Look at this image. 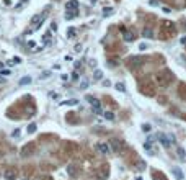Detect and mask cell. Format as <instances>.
Returning a JSON list of instances; mask_svg holds the SVG:
<instances>
[{"label": "cell", "mask_w": 186, "mask_h": 180, "mask_svg": "<svg viewBox=\"0 0 186 180\" xmlns=\"http://www.w3.org/2000/svg\"><path fill=\"white\" fill-rule=\"evenodd\" d=\"M155 79L158 80V85H162V87H167V85L172 84L173 74L170 71H163V72H160V74L155 75Z\"/></svg>", "instance_id": "obj_1"}, {"label": "cell", "mask_w": 186, "mask_h": 180, "mask_svg": "<svg viewBox=\"0 0 186 180\" xmlns=\"http://www.w3.org/2000/svg\"><path fill=\"white\" fill-rule=\"evenodd\" d=\"M139 90L147 97H154L155 95V87H154L152 82H142V84L139 85Z\"/></svg>", "instance_id": "obj_2"}, {"label": "cell", "mask_w": 186, "mask_h": 180, "mask_svg": "<svg viewBox=\"0 0 186 180\" xmlns=\"http://www.w3.org/2000/svg\"><path fill=\"white\" fill-rule=\"evenodd\" d=\"M144 57L142 56H132V57H129L127 59V64H129V67L131 69H137V67H141L142 64H144Z\"/></svg>", "instance_id": "obj_3"}, {"label": "cell", "mask_w": 186, "mask_h": 180, "mask_svg": "<svg viewBox=\"0 0 186 180\" xmlns=\"http://www.w3.org/2000/svg\"><path fill=\"white\" fill-rule=\"evenodd\" d=\"M158 141L162 142L163 147H170V146L175 142V138H173V136H167L165 133H160V134H158Z\"/></svg>", "instance_id": "obj_4"}, {"label": "cell", "mask_w": 186, "mask_h": 180, "mask_svg": "<svg viewBox=\"0 0 186 180\" xmlns=\"http://www.w3.org/2000/svg\"><path fill=\"white\" fill-rule=\"evenodd\" d=\"M109 146H111V149L114 152H123L124 151V142L121 141V139H118V138L109 139Z\"/></svg>", "instance_id": "obj_5"}, {"label": "cell", "mask_w": 186, "mask_h": 180, "mask_svg": "<svg viewBox=\"0 0 186 180\" xmlns=\"http://www.w3.org/2000/svg\"><path fill=\"white\" fill-rule=\"evenodd\" d=\"M87 102L93 106V111H95V113H98V115L101 113V108H100V100H96L95 97H87Z\"/></svg>", "instance_id": "obj_6"}, {"label": "cell", "mask_w": 186, "mask_h": 180, "mask_svg": "<svg viewBox=\"0 0 186 180\" xmlns=\"http://www.w3.org/2000/svg\"><path fill=\"white\" fill-rule=\"evenodd\" d=\"M33 152H34V144H25V147L21 149L20 155L21 157H28V155L33 154Z\"/></svg>", "instance_id": "obj_7"}, {"label": "cell", "mask_w": 186, "mask_h": 180, "mask_svg": "<svg viewBox=\"0 0 186 180\" xmlns=\"http://www.w3.org/2000/svg\"><path fill=\"white\" fill-rule=\"evenodd\" d=\"M46 15H34V17L31 18V26H34V28H38L39 25H41L42 21H44Z\"/></svg>", "instance_id": "obj_8"}, {"label": "cell", "mask_w": 186, "mask_h": 180, "mask_svg": "<svg viewBox=\"0 0 186 180\" xmlns=\"http://www.w3.org/2000/svg\"><path fill=\"white\" fill-rule=\"evenodd\" d=\"M65 8H67V12H75V13H78V2L77 0H70V2H67Z\"/></svg>", "instance_id": "obj_9"}, {"label": "cell", "mask_w": 186, "mask_h": 180, "mask_svg": "<svg viewBox=\"0 0 186 180\" xmlns=\"http://www.w3.org/2000/svg\"><path fill=\"white\" fill-rule=\"evenodd\" d=\"M123 38H124V41H127V43H131V41H134V33L132 31H127V30H123Z\"/></svg>", "instance_id": "obj_10"}, {"label": "cell", "mask_w": 186, "mask_h": 180, "mask_svg": "<svg viewBox=\"0 0 186 180\" xmlns=\"http://www.w3.org/2000/svg\"><path fill=\"white\" fill-rule=\"evenodd\" d=\"M172 172H173V175H175L178 180H183V179H185V175H183L181 169H178V167H173V169H172Z\"/></svg>", "instance_id": "obj_11"}, {"label": "cell", "mask_w": 186, "mask_h": 180, "mask_svg": "<svg viewBox=\"0 0 186 180\" xmlns=\"http://www.w3.org/2000/svg\"><path fill=\"white\" fill-rule=\"evenodd\" d=\"M96 149H98L100 152H101V154H108L109 152V147L106 144H103V142H100V144H96Z\"/></svg>", "instance_id": "obj_12"}, {"label": "cell", "mask_w": 186, "mask_h": 180, "mask_svg": "<svg viewBox=\"0 0 186 180\" xmlns=\"http://www.w3.org/2000/svg\"><path fill=\"white\" fill-rule=\"evenodd\" d=\"M142 36H144V38H154V31H152V28H144L142 30Z\"/></svg>", "instance_id": "obj_13"}, {"label": "cell", "mask_w": 186, "mask_h": 180, "mask_svg": "<svg viewBox=\"0 0 186 180\" xmlns=\"http://www.w3.org/2000/svg\"><path fill=\"white\" fill-rule=\"evenodd\" d=\"M5 179L7 180H15V170H7V172H5Z\"/></svg>", "instance_id": "obj_14"}, {"label": "cell", "mask_w": 186, "mask_h": 180, "mask_svg": "<svg viewBox=\"0 0 186 180\" xmlns=\"http://www.w3.org/2000/svg\"><path fill=\"white\" fill-rule=\"evenodd\" d=\"M69 175L77 177V167H75V166H69Z\"/></svg>", "instance_id": "obj_15"}, {"label": "cell", "mask_w": 186, "mask_h": 180, "mask_svg": "<svg viewBox=\"0 0 186 180\" xmlns=\"http://www.w3.org/2000/svg\"><path fill=\"white\" fill-rule=\"evenodd\" d=\"M28 84H31V77H23L20 80V85H28Z\"/></svg>", "instance_id": "obj_16"}, {"label": "cell", "mask_w": 186, "mask_h": 180, "mask_svg": "<svg viewBox=\"0 0 186 180\" xmlns=\"http://www.w3.org/2000/svg\"><path fill=\"white\" fill-rule=\"evenodd\" d=\"M114 87L118 88V90H119V92H126V87H124V84H121V82H118V84H116Z\"/></svg>", "instance_id": "obj_17"}, {"label": "cell", "mask_w": 186, "mask_h": 180, "mask_svg": "<svg viewBox=\"0 0 186 180\" xmlns=\"http://www.w3.org/2000/svg\"><path fill=\"white\" fill-rule=\"evenodd\" d=\"M105 118H106V120H109V121H113V120H114V113H111V111H106V113H105Z\"/></svg>", "instance_id": "obj_18"}, {"label": "cell", "mask_w": 186, "mask_h": 180, "mask_svg": "<svg viewBox=\"0 0 186 180\" xmlns=\"http://www.w3.org/2000/svg\"><path fill=\"white\" fill-rule=\"evenodd\" d=\"M93 77H95L96 80H100V79H103V72H101V71H95V74H93Z\"/></svg>", "instance_id": "obj_19"}, {"label": "cell", "mask_w": 186, "mask_h": 180, "mask_svg": "<svg viewBox=\"0 0 186 180\" xmlns=\"http://www.w3.org/2000/svg\"><path fill=\"white\" fill-rule=\"evenodd\" d=\"M78 100H67V102H62V105H77Z\"/></svg>", "instance_id": "obj_20"}, {"label": "cell", "mask_w": 186, "mask_h": 180, "mask_svg": "<svg viewBox=\"0 0 186 180\" xmlns=\"http://www.w3.org/2000/svg\"><path fill=\"white\" fill-rule=\"evenodd\" d=\"M75 35H77V31H75L74 28H70V30H69V31H67V36H69V38H74Z\"/></svg>", "instance_id": "obj_21"}, {"label": "cell", "mask_w": 186, "mask_h": 180, "mask_svg": "<svg viewBox=\"0 0 186 180\" xmlns=\"http://www.w3.org/2000/svg\"><path fill=\"white\" fill-rule=\"evenodd\" d=\"M152 180H165V179H163V175H160V173H154V175H152Z\"/></svg>", "instance_id": "obj_22"}, {"label": "cell", "mask_w": 186, "mask_h": 180, "mask_svg": "<svg viewBox=\"0 0 186 180\" xmlns=\"http://www.w3.org/2000/svg\"><path fill=\"white\" fill-rule=\"evenodd\" d=\"M163 28L172 30V28H173V23H172V21H163Z\"/></svg>", "instance_id": "obj_23"}, {"label": "cell", "mask_w": 186, "mask_h": 180, "mask_svg": "<svg viewBox=\"0 0 186 180\" xmlns=\"http://www.w3.org/2000/svg\"><path fill=\"white\" fill-rule=\"evenodd\" d=\"M103 13H105V17H109V13H113V8L106 7V8H105V10H103Z\"/></svg>", "instance_id": "obj_24"}, {"label": "cell", "mask_w": 186, "mask_h": 180, "mask_svg": "<svg viewBox=\"0 0 186 180\" xmlns=\"http://www.w3.org/2000/svg\"><path fill=\"white\" fill-rule=\"evenodd\" d=\"M34 131H36V124L31 123V124L28 126V133H34Z\"/></svg>", "instance_id": "obj_25"}, {"label": "cell", "mask_w": 186, "mask_h": 180, "mask_svg": "<svg viewBox=\"0 0 186 180\" xmlns=\"http://www.w3.org/2000/svg\"><path fill=\"white\" fill-rule=\"evenodd\" d=\"M137 169H145V162H144V160H139V162H137Z\"/></svg>", "instance_id": "obj_26"}, {"label": "cell", "mask_w": 186, "mask_h": 180, "mask_svg": "<svg viewBox=\"0 0 186 180\" xmlns=\"http://www.w3.org/2000/svg\"><path fill=\"white\" fill-rule=\"evenodd\" d=\"M87 87H88V80H83V82L80 84V88H82V90H85Z\"/></svg>", "instance_id": "obj_27"}, {"label": "cell", "mask_w": 186, "mask_h": 180, "mask_svg": "<svg viewBox=\"0 0 186 180\" xmlns=\"http://www.w3.org/2000/svg\"><path fill=\"white\" fill-rule=\"evenodd\" d=\"M11 136H13V138H20V129H15Z\"/></svg>", "instance_id": "obj_28"}, {"label": "cell", "mask_w": 186, "mask_h": 180, "mask_svg": "<svg viewBox=\"0 0 186 180\" xmlns=\"http://www.w3.org/2000/svg\"><path fill=\"white\" fill-rule=\"evenodd\" d=\"M178 155L180 157H185V151H183L181 147H178Z\"/></svg>", "instance_id": "obj_29"}, {"label": "cell", "mask_w": 186, "mask_h": 180, "mask_svg": "<svg viewBox=\"0 0 186 180\" xmlns=\"http://www.w3.org/2000/svg\"><path fill=\"white\" fill-rule=\"evenodd\" d=\"M149 4H150L152 7H157V5H158V2H157V0H150V2H149Z\"/></svg>", "instance_id": "obj_30"}, {"label": "cell", "mask_w": 186, "mask_h": 180, "mask_svg": "<svg viewBox=\"0 0 186 180\" xmlns=\"http://www.w3.org/2000/svg\"><path fill=\"white\" fill-rule=\"evenodd\" d=\"M162 10L165 12V13H170V12H172V8H170V7H163V8H162Z\"/></svg>", "instance_id": "obj_31"}, {"label": "cell", "mask_w": 186, "mask_h": 180, "mask_svg": "<svg viewBox=\"0 0 186 180\" xmlns=\"http://www.w3.org/2000/svg\"><path fill=\"white\" fill-rule=\"evenodd\" d=\"M144 49H147V44H141L139 46V51H144Z\"/></svg>", "instance_id": "obj_32"}, {"label": "cell", "mask_w": 186, "mask_h": 180, "mask_svg": "<svg viewBox=\"0 0 186 180\" xmlns=\"http://www.w3.org/2000/svg\"><path fill=\"white\" fill-rule=\"evenodd\" d=\"M72 79H74V80H78V74H77V72H74V74H72Z\"/></svg>", "instance_id": "obj_33"}, {"label": "cell", "mask_w": 186, "mask_h": 180, "mask_svg": "<svg viewBox=\"0 0 186 180\" xmlns=\"http://www.w3.org/2000/svg\"><path fill=\"white\" fill-rule=\"evenodd\" d=\"M90 66H96V61L95 59H90Z\"/></svg>", "instance_id": "obj_34"}, {"label": "cell", "mask_w": 186, "mask_h": 180, "mask_svg": "<svg viewBox=\"0 0 186 180\" xmlns=\"http://www.w3.org/2000/svg\"><path fill=\"white\" fill-rule=\"evenodd\" d=\"M180 41H181V44H186V36H183V38L180 39Z\"/></svg>", "instance_id": "obj_35"}, {"label": "cell", "mask_w": 186, "mask_h": 180, "mask_svg": "<svg viewBox=\"0 0 186 180\" xmlns=\"http://www.w3.org/2000/svg\"><path fill=\"white\" fill-rule=\"evenodd\" d=\"M142 128H144V131H149V129H150V126H149V124H144Z\"/></svg>", "instance_id": "obj_36"}, {"label": "cell", "mask_w": 186, "mask_h": 180, "mask_svg": "<svg viewBox=\"0 0 186 180\" xmlns=\"http://www.w3.org/2000/svg\"><path fill=\"white\" fill-rule=\"evenodd\" d=\"M4 82H5V79H2V77H0V84H4Z\"/></svg>", "instance_id": "obj_37"}, {"label": "cell", "mask_w": 186, "mask_h": 180, "mask_svg": "<svg viewBox=\"0 0 186 180\" xmlns=\"http://www.w3.org/2000/svg\"><path fill=\"white\" fill-rule=\"evenodd\" d=\"M136 180H142V177H137V179Z\"/></svg>", "instance_id": "obj_38"}, {"label": "cell", "mask_w": 186, "mask_h": 180, "mask_svg": "<svg viewBox=\"0 0 186 180\" xmlns=\"http://www.w3.org/2000/svg\"><path fill=\"white\" fill-rule=\"evenodd\" d=\"M23 180H26V179H23Z\"/></svg>", "instance_id": "obj_39"}]
</instances>
